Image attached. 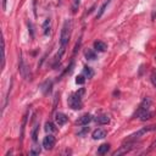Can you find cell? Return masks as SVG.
<instances>
[{
  "instance_id": "5b68a950",
  "label": "cell",
  "mask_w": 156,
  "mask_h": 156,
  "mask_svg": "<svg viewBox=\"0 0 156 156\" xmlns=\"http://www.w3.org/2000/svg\"><path fill=\"white\" fill-rule=\"evenodd\" d=\"M19 72L21 73V76L25 78V80H27V81H31L32 80V74H31V71H29V68H28V66L26 65V62H25V60H23V57L22 56H20V63H19Z\"/></svg>"
},
{
  "instance_id": "484cf974",
  "label": "cell",
  "mask_w": 156,
  "mask_h": 156,
  "mask_svg": "<svg viewBox=\"0 0 156 156\" xmlns=\"http://www.w3.org/2000/svg\"><path fill=\"white\" fill-rule=\"evenodd\" d=\"M28 28H29L31 37H32V38H34V31H33V25H32V22H28Z\"/></svg>"
},
{
  "instance_id": "6da1fadb",
  "label": "cell",
  "mask_w": 156,
  "mask_h": 156,
  "mask_svg": "<svg viewBox=\"0 0 156 156\" xmlns=\"http://www.w3.org/2000/svg\"><path fill=\"white\" fill-rule=\"evenodd\" d=\"M71 28H72V22L70 20H66L63 26H62V29H61V36H60V50L57 51L56 56H55V60L56 61H60L61 57L63 56L65 54V50H66V45L68 44V40H70V37H71Z\"/></svg>"
},
{
  "instance_id": "52a82bcc",
  "label": "cell",
  "mask_w": 156,
  "mask_h": 156,
  "mask_svg": "<svg viewBox=\"0 0 156 156\" xmlns=\"http://www.w3.org/2000/svg\"><path fill=\"white\" fill-rule=\"evenodd\" d=\"M67 121H68V117H67L65 114H62V112H56V114H55V123H56L59 127L65 126V124L67 123Z\"/></svg>"
},
{
  "instance_id": "3957f363",
  "label": "cell",
  "mask_w": 156,
  "mask_h": 156,
  "mask_svg": "<svg viewBox=\"0 0 156 156\" xmlns=\"http://www.w3.org/2000/svg\"><path fill=\"white\" fill-rule=\"evenodd\" d=\"M151 104H152L151 99H150L149 97H145V98L143 99V101L140 103V105H139L138 110L134 112V115H133V118H137V117H139V116H140L143 112H145V111L150 110V107H151Z\"/></svg>"
},
{
  "instance_id": "ba28073f",
  "label": "cell",
  "mask_w": 156,
  "mask_h": 156,
  "mask_svg": "<svg viewBox=\"0 0 156 156\" xmlns=\"http://www.w3.org/2000/svg\"><path fill=\"white\" fill-rule=\"evenodd\" d=\"M94 118H93V116L92 115H89V114H86V115H83L82 117H80V120H77V124L78 126H88L92 121H93Z\"/></svg>"
},
{
  "instance_id": "cb8c5ba5",
  "label": "cell",
  "mask_w": 156,
  "mask_h": 156,
  "mask_svg": "<svg viewBox=\"0 0 156 156\" xmlns=\"http://www.w3.org/2000/svg\"><path fill=\"white\" fill-rule=\"evenodd\" d=\"M38 126H36L34 127V129H33V132H32V140L36 143L37 141V139H38Z\"/></svg>"
},
{
  "instance_id": "44dd1931",
  "label": "cell",
  "mask_w": 156,
  "mask_h": 156,
  "mask_svg": "<svg viewBox=\"0 0 156 156\" xmlns=\"http://www.w3.org/2000/svg\"><path fill=\"white\" fill-rule=\"evenodd\" d=\"M40 151H42L40 146H33V148L29 150V155L36 156V155H39V154H40Z\"/></svg>"
},
{
  "instance_id": "4316f807",
  "label": "cell",
  "mask_w": 156,
  "mask_h": 156,
  "mask_svg": "<svg viewBox=\"0 0 156 156\" xmlns=\"http://www.w3.org/2000/svg\"><path fill=\"white\" fill-rule=\"evenodd\" d=\"M88 132H89V128H84L83 131H81L80 133H78V135H84V134L88 133Z\"/></svg>"
},
{
  "instance_id": "9a60e30c",
  "label": "cell",
  "mask_w": 156,
  "mask_h": 156,
  "mask_svg": "<svg viewBox=\"0 0 156 156\" xmlns=\"http://www.w3.org/2000/svg\"><path fill=\"white\" fill-rule=\"evenodd\" d=\"M152 116H154V112L150 111V110H148V111L143 112V114L139 116V118H140V121H148V120L152 118Z\"/></svg>"
},
{
  "instance_id": "d4e9b609",
  "label": "cell",
  "mask_w": 156,
  "mask_h": 156,
  "mask_svg": "<svg viewBox=\"0 0 156 156\" xmlns=\"http://www.w3.org/2000/svg\"><path fill=\"white\" fill-rule=\"evenodd\" d=\"M78 6H80V0H73V8H72V12L73 14L77 11Z\"/></svg>"
},
{
  "instance_id": "7c38bea8",
  "label": "cell",
  "mask_w": 156,
  "mask_h": 156,
  "mask_svg": "<svg viewBox=\"0 0 156 156\" xmlns=\"http://www.w3.org/2000/svg\"><path fill=\"white\" fill-rule=\"evenodd\" d=\"M56 126H57V124L53 123L51 121H48V122L45 123V131H46L48 133H55V132L57 131Z\"/></svg>"
},
{
  "instance_id": "e0dca14e",
  "label": "cell",
  "mask_w": 156,
  "mask_h": 156,
  "mask_svg": "<svg viewBox=\"0 0 156 156\" xmlns=\"http://www.w3.org/2000/svg\"><path fill=\"white\" fill-rule=\"evenodd\" d=\"M50 23H51V20L50 19H46L43 23V29H44V34L48 36L50 33Z\"/></svg>"
},
{
  "instance_id": "ffe728a7",
  "label": "cell",
  "mask_w": 156,
  "mask_h": 156,
  "mask_svg": "<svg viewBox=\"0 0 156 156\" xmlns=\"http://www.w3.org/2000/svg\"><path fill=\"white\" fill-rule=\"evenodd\" d=\"M2 45H3V48H2V53H3V59H2V68H4V66H5V40H4V38L2 39Z\"/></svg>"
},
{
  "instance_id": "d6986e66",
  "label": "cell",
  "mask_w": 156,
  "mask_h": 156,
  "mask_svg": "<svg viewBox=\"0 0 156 156\" xmlns=\"http://www.w3.org/2000/svg\"><path fill=\"white\" fill-rule=\"evenodd\" d=\"M86 57H87L88 60H95V59H97V54H95L94 50L88 49V50L86 51Z\"/></svg>"
},
{
  "instance_id": "9c48e42d",
  "label": "cell",
  "mask_w": 156,
  "mask_h": 156,
  "mask_svg": "<svg viewBox=\"0 0 156 156\" xmlns=\"http://www.w3.org/2000/svg\"><path fill=\"white\" fill-rule=\"evenodd\" d=\"M107 135V132L105 131V129H101V128H98V129H95L94 132H93V139L94 140H98V139H104L105 137Z\"/></svg>"
},
{
  "instance_id": "ac0fdd59",
  "label": "cell",
  "mask_w": 156,
  "mask_h": 156,
  "mask_svg": "<svg viewBox=\"0 0 156 156\" xmlns=\"http://www.w3.org/2000/svg\"><path fill=\"white\" fill-rule=\"evenodd\" d=\"M83 74L86 76V78H92L94 76V71L89 67V66H84L83 68Z\"/></svg>"
},
{
  "instance_id": "8992f818",
  "label": "cell",
  "mask_w": 156,
  "mask_h": 156,
  "mask_svg": "<svg viewBox=\"0 0 156 156\" xmlns=\"http://www.w3.org/2000/svg\"><path fill=\"white\" fill-rule=\"evenodd\" d=\"M55 143H56L55 137L51 135V134H49V135H46V137L43 139V148H44L45 150H51V149L55 146Z\"/></svg>"
},
{
  "instance_id": "277c9868",
  "label": "cell",
  "mask_w": 156,
  "mask_h": 156,
  "mask_svg": "<svg viewBox=\"0 0 156 156\" xmlns=\"http://www.w3.org/2000/svg\"><path fill=\"white\" fill-rule=\"evenodd\" d=\"M68 105L72 110H81L83 107V101H82V97L78 95L77 93L71 95L68 98Z\"/></svg>"
},
{
  "instance_id": "8fae6325",
  "label": "cell",
  "mask_w": 156,
  "mask_h": 156,
  "mask_svg": "<svg viewBox=\"0 0 156 156\" xmlns=\"http://www.w3.org/2000/svg\"><path fill=\"white\" fill-rule=\"evenodd\" d=\"M94 49L97 50V51H100V53H104L106 49H107V45H106V43H104V42H100V40H98V42H95L94 43Z\"/></svg>"
},
{
  "instance_id": "603a6c76",
  "label": "cell",
  "mask_w": 156,
  "mask_h": 156,
  "mask_svg": "<svg viewBox=\"0 0 156 156\" xmlns=\"http://www.w3.org/2000/svg\"><path fill=\"white\" fill-rule=\"evenodd\" d=\"M150 81H151V83L154 84V87L156 88V70H154V71L151 72V74H150Z\"/></svg>"
},
{
  "instance_id": "83f0119b",
  "label": "cell",
  "mask_w": 156,
  "mask_h": 156,
  "mask_svg": "<svg viewBox=\"0 0 156 156\" xmlns=\"http://www.w3.org/2000/svg\"><path fill=\"white\" fill-rule=\"evenodd\" d=\"M6 4H8V0H3V10H6Z\"/></svg>"
},
{
  "instance_id": "5bb4252c",
  "label": "cell",
  "mask_w": 156,
  "mask_h": 156,
  "mask_svg": "<svg viewBox=\"0 0 156 156\" xmlns=\"http://www.w3.org/2000/svg\"><path fill=\"white\" fill-rule=\"evenodd\" d=\"M110 3H111V0H107L106 3H104V4L101 5V8L99 9V12L97 14V20H99V19H100V17L104 15V12H105V10H106V8L109 6V4H110Z\"/></svg>"
},
{
  "instance_id": "2e32d148",
  "label": "cell",
  "mask_w": 156,
  "mask_h": 156,
  "mask_svg": "<svg viewBox=\"0 0 156 156\" xmlns=\"http://www.w3.org/2000/svg\"><path fill=\"white\" fill-rule=\"evenodd\" d=\"M109 150H110V145L109 144H101L99 146V149H98V154L99 155H105V154L109 152Z\"/></svg>"
},
{
  "instance_id": "7a4b0ae2",
  "label": "cell",
  "mask_w": 156,
  "mask_h": 156,
  "mask_svg": "<svg viewBox=\"0 0 156 156\" xmlns=\"http://www.w3.org/2000/svg\"><path fill=\"white\" fill-rule=\"evenodd\" d=\"M155 129H156V124H151V126L143 127V128H140L139 131H137L135 133L131 134V135H129V138H128L127 140H138V139H140V138H141L144 134L150 133V132H154Z\"/></svg>"
},
{
  "instance_id": "7402d4cb",
  "label": "cell",
  "mask_w": 156,
  "mask_h": 156,
  "mask_svg": "<svg viewBox=\"0 0 156 156\" xmlns=\"http://www.w3.org/2000/svg\"><path fill=\"white\" fill-rule=\"evenodd\" d=\"M84 82H86V76L84 74H81V76H78L77 78H76V83L77 84H84Z\"/></svg>"
},
{
  "instance_id": "30bf717a",
  "label": "cell",
  "mask_w": 156,
  "mask_h": 156,
  "mask_svg": "<svg viewBox=\"0 0 156 156\" xmlns=\"http://www.w3.org/2000/svg\"><path fill=\"white\" fill-rule=\"evenodd\" d=\"M94 121H95L98 124L104 126V124H107V123L110 122V117H109L107 115H99V116H97V117L94 118Z\"/></svg>"
},
{
  "instance_id": "4fadbf2b",
  "label": "cell",
  "mask_w": 156,
  "mask_h": 156,
  "mask_svg": "<svg viewBox=\"0 0 156 156\" xmlns=\"http://www.w3.org/2000/svg\"><path fill=\"white\" fill-rule=\"evenodd\" d=\"M51 88H53V82L51 81H46L43 86H42V90L44 94H48L51 92Z\"/></svg>"
}]
</instances>
